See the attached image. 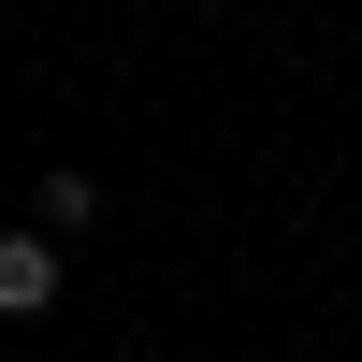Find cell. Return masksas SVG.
I'll use <instances>...</instances> for the list:
<instances>
[{
  "instance_id": "cell-1",
  "label": "cell",
  "mask_w": 362,
  "mask_h": 362,
  "mask_svg": "<svg viewBox=\"0 0 362 362\" xmlns=\"http://www.w3.org/2000/svg\"><path fill=\"white\" fill-rule=\"evenodd\" d=\"M58 305V232H0V319H44Z\"/></svg>"
},
{
  "instance_id": "cell-2",
  "label": "cell",
  "mask_w": 362,
  "mask_h": 362,
  "mask_svg": "<svg viewBox=\"0 0 362 362\" xmlns=\"http://www.w3.org/2000/svg\"><path fill=\"white\" fill-rule=\"evenodd\" d=\"M29 218H44V232H58V247H73V232H87V218H102V189H87V174H44V203H29Z\"/></svg>"
}]
</instances>
